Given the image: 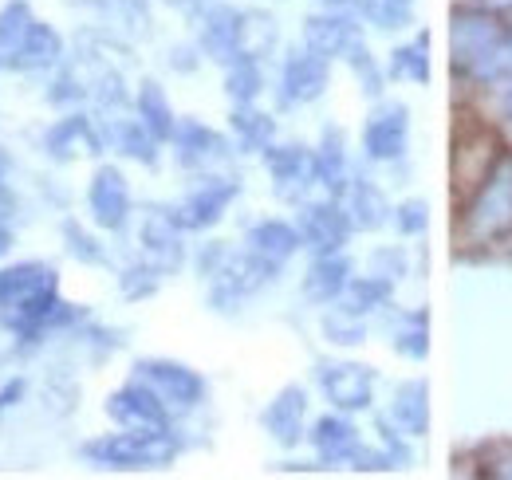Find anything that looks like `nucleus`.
Here are the masks:
<instances>
[{"label":"nucleus","instance_id":"obj_1","mask_svg":"<svg viewBox=\"0 0 512 480\" xmlns=\"http://www.w3.org/2000/svg\"><path fill=\"white\" fill-rule=\"evenodd\" d=\"M182 453V441L174 429H119L103 433L79 445V457L95 469H115V473H134V469H166Z\"/></svg>","mask_w":512,"mask_h":480},{"label":"nucleus","instance_id":"obj_2","mask_svg":"<svg viewBox=\"0 0 512 480\" xmlns=\"http://www.w3.org/2000/svg\"><path fill=\"white\" fill-rule=\"evenodd\" d=\"M512 229V154L497 158L489 166L485 181L477 185L469 213H465V233L473 240L505 237Z\"/></svg>","mask_w":512,"mask_h":480},{"label":"nucleus","instance_id":"obj_3","mask_svg":"<svg viewBox=\"0 0 512 480\" xmlns=\"http://www.w3.org/2000/svg\"><path fill=\"white\" fill-rule=\"evenodd\" d=\"M276 264L260 260L256 252H229V260L221 264V272L209 280V307L221 315H233L241 303H249L256 292H264L276 280Z\"/></svg>","mask_w":512,"mask_h":480},{"label":"nucleus","instance_id":"obj_4","mask_svg":"<svg viewBox=\"0 0 512 480\" xmlns=\"http://www.w3.org/2000/svg\"><path fill=\"white\" fill-rule=\"evenodd\" d=\"M130 378L146 382L174 414H190L205 402V378L178 359H138Z\"/></svg>","mask_w":512,"mask_h":480},{"label":"nucleus","instance_id":"obj_5","mask_svg":"<svg viewBox=\"0 0 512 480\" xmlns=\"http://www.w3.org/2000/svg\"><path fill=\"white\" fill-rule=\"evenodd\" d=\"M316 386L331 402V410H343V414H363L375 402V370L363 362L320 359L316 362Z\"/></svg>","mask_w":512,"mask_h":480},{"label":"nucleus","instance_id":"obj_6","mask_svg":"<svg viewBox=\"0 0 512 480\" xmlns=\"http://www.w3.org/2000/svg\"><path fill=\"white\" fill-rule=\"evenodd\" d=\"M170 146H174V162L186 174H217L221 166L233 162V150H237L221 130H213L201 119H178Z\"/></svg>","mask_w":512,"mask_h":480},{"label":"nucleus","instance_id":"obj_7","mask_svg":"<svg viewBox=\"0 0 512 480\" xmlns=\"http://www.w3.org/2000/svg\"><path fill=\"white\" fill-rule=\"evenodd\" d=\"M245 8L225 4V0H209L205 12L197 16V48L201 56L213 63H233L245 56Z\"/></svg>","mask_w":512,"mask_h":480},{"label":"nucleus","instance_id":"obj_8","mask_svg":"<svg viewBox=\"0 0 512 480\" xmlns=\"http://www.w3.org/2000/svg\"><path fill=\"white\" fill-rule=\"evenodd\" d=\"M241 197V178L229 174H201V181L174 205L178 221L186 233H205L213 225H221V217L229 213V205Z\"/></svg>","mask_w":512,"mask_h":480},{"label":"nucleus","instance_id":"obj_9","mask_svg":"<svg viewBox=\"0 0 512 480\" xmlns=\"http://www.w3.org/2000/svg\"><path fill=\"white\" fill-rule=\"evenodd\" d=\"M296 229L304 237V248L312 256H327V252H343L347 240L355 233L351 213L339 197H323V201H300L296 213Z\"/></svg>","mask_w":512,"mask_h":480},{"label":"nucleus","instance_id":"obj_10","mask_svg":"<svg viewBox=\"0 0 512 480\" xmlns=\"http://www.w3.org/2000/svg\"><path fill=\"white\" fill-rule=\"evenodd\" d=\"M44 154L60 166H71V162H83V158H99L107 150V138H103V126L99 119H91L87 111H67L64 119H56L44 138H40Z\"/></svg>","mask_w":512,"mask_h":480},{"label":"nucleus","instance_id":"obj_11","mask_svg":"<svg viewBox=\"0 0 512 480\" xmlns=\"http://www.w3.org/2000/svg\"><path fill=\"white\" fill-rule=\"evenodd\" d=\"M87 213L95 221V229L103 233H123L134 213V197H130V181L119 166L103 162L95 166V174L87 181Z\"/></svg>","mask_w":512,"mask_h":480},{"label":"nucleus","instance_id":"obj_12","mask_svg":"<svg viewBox=\"0 0 512 480\" xmlns=\"http://www.w3.org/2000/svg\"><path fill=\"white\" fill-rule=\"evenodd\" d=\"M327 87H331V60L327 56L312 52L308 44H300V48H292L284 56L280 87H276L284 107H308V103L327 95Z\"/></svg>","mask_w":512,"mask_h":480},{"label":"nucleus","instance_id":"obj_13","mask_svg":"<svg viewBox=\"0 0 512 480\" xmlns=\"http://www.w3.org/2000/svg\"><path fill=\"white\" fill-rule=\"evenodd\" d=\"M138 244H142V256L158 264L166 276H174L186 264V229L178 213L166 205H150L138 217Z\"/></svg>","mask_w":512,"mask_h":480},{"label":"nucleus","instance_id":"obj_14","mask_svg":"<svg viewBox=\"0 0 512 480\" xmlns=\"http://www.w3.org/2000/svg\"><path fill=\"white\" fill-rule=\"evenodd\" d=\"M509 28L485 12V8H457L453 12V24H449V52H453V71H469L473 63L481 60Z\"/></svg>","mask_w":512,"mask_h":480},{"label":"nucleus","instance_id":"obj_15","mask_svg":"<svg viewBox=\"0 0 512 480\" xmlns=\"http://www.w3.org/2000/svg\"><path fill=\"white\" fill-rule=\"evenodd\" d=\"M260 158L284 201H304V193L316 185V150L304 142H272Z\"/></svg>","mask_w":512,"mask_h":480},{"label":"nucleus","instance_id":"obj_16","mask_svg":"<svg viewBox=\"0 0 512 480\" xmlns=\"http://www.w3.org/2000/svg\"><path fill=\"white\" fill-rule=\"evenodd\" d=\"M103 410L119 429H170V421H174V410L138 378L119 386Z\"/></svg>","mask_w":512,"mask_h":480},{"label":"nucleus","instance_id":"obj_17","mask_svg":"<svg viewBox=\"0 0 512 480\" xmlns=\"http://www.w3.org/2000/svg\"><path fill=\"white\" fill-rule=\"evenodd\" d=\"M410 146V107L383 103L363 122V154L371 162H398Z\"/></svg>","mask_w":512,"mask_h":480},{"label":"nucleus","instance_id":"obj_18","mask_svg":"<svg viewBox=\"0 0 512 480\" xmlns=\"http://www.w3.org/2000/svg\"><path fill=\"white\" fill-rule=\"evenodd\" d=\"M260 425L280 449H296L308 437V390L296 382L276 390V398L260 414Z\"/></svg>","mask_w":512,"mask_h":480},{"label":"nucleus","instance_id":"obj_19","mask_svg":"<svg viewBox=\"0 0 512 480\" xmlns=\"http://www.w3.org/2000/svg\"><path fill=\"white\" fill-rule=\"evenodd\" d=\"M308 441H312V449H316V461H320L323 469H335V465H351V461H355V453H359V445H363V437H359V425L347 418L343 410H335V414H323V418L312 421V429H308Z\"/></svg>","mask_w":512,"mask_h":480},{"label":"nucleus","instance_id":"obj_20","mask_svg":"<svg viewBox=\"0 0 512 480\" xmlns=\"http://www.w3.org/2000/svg\"><path fill=\"white\" fill-rule=\"evenodd\" d=\"M99 126H103V138L107 146H115L123 158L138 162V166H158V138L150 134V126L134 115V107L127 111H115V115H99Z\"/></svg>","mask_w":512,"mask_h":480},{"label":"nucleus","instance_id":"obj_21","mask_svg":"<svg viewBox=\"0 0 512 480\" xmlns=\"http://www.w3.org/2000/svg\"><path fill=\"white\" fill-rule=\"evenodd\" d=\"M67 60V44L60 36L56 24L48 20H36L32 32L24 36V44L12 52V60L4 63V71H16V75H44V71H56Z\"/></svg>","mask_w":512,"mask_h":480},{"label":"nucleus","instance_id":"obj_22","mask_svg":"<svg viewBox=\"0 0 512 480\" xmlns=\"http://www.w3.org/2000/svg\"><path fill=\"white\" fill-rule=\"evenodd\" d=\"M355 40H363L355 12H327V8H316V12L304 20V44H308L312 52L327 56V60H343V52H347Z\"/></svg>","mask_w":512,"mask_h":480},{"label":"nucleus","instance_id":"obj_23","mask_svg":"<svg viewBox=\"0 0 512 480\" xmlns=\"http://www.w3.org/2000/svg\"><path fill=\"white\" fill-rule=\"evenodd\" d=\"M44 288H60V272L44 260H20L12 268H0V315H8Z\"/></svg>","mask_w":512,"mask_h":480},{"label":"nucleus","instance_id":"obj_24","mask_svg":"<svg viewBox=\"0 0 512 480\" xmlns=\"http://www.w3.org/2000/svg\"><path fill=\"white\" fill-rule=\"evenodd\" d=\"M351 280H355L351 260H347L343 252H327V256H316V260L308 264L300 292H304V300L316 303V307H331V303L347 292Z\"/></svg>","mask_w":512,"mask_h":480},{"label":"nucleus","instance_id":"obj_25","mask_svg":"<svg viewBox=\"0 0 512 480\" xmlns=\"http://www.w3.org/2000/svg\"><path fill=\"white\" fill-rule=\"evenodd\" d=\"M343 205L351 213V225L359 233H379L386 221L394 217V205L386 201L383 185L367 174H351V185L343 193Z\"/></svg>","mask_w":512,"mask_h":480},{"label":"nucleus","instance_id":"obj_26","mask_svg":"<svg viewBox=\"0 0 512 480\" xmlns=\"http://www.w3.org/2000/svg\"><path fill=\"white\" fill-rule=\"evenodd\" d=\"M245 248L256 252L260 260H268V264H276V268H284L300 248H304V237H300V229L292 225V221H280V217H264V221H256L249 225V233H245Z\"/></svg>","mask_w":512,"mask_h":480},{"label":"nucleus","instance_id":"obj_27","mask_svg":"<svg viewBox=\"0 0 512 480\" xmlns=\"http://www.w3.org/2000/svg\"><path fill=\"white\" fill-rule=\"evenodd\" d=\"M316 185H320L327 197H339L347 193L351 185V162H347V138L339 126H323L320 146H316Z\"/></svg>","mask_w":512,"mask_h":480},{"label":"nucleus","instance_id":"obj_28","mask_svg":"<svg viewBox=\"0 0 512 480\" xmlns=\"http://www.w3.org/2000/svg\"><path fill=\"white\" fill-rule=\"evenodd\" d=\"M406 437H426L430 433V386L422 378H406L394 386V398H390V414Z\"/></svg>","mask_w":512,"mask_h":480},{"label":"nucleus","instance_id":"obj_29","mask_svg":"<svg viewBox=\"0 0 512 480\" xmlns=\"http://www.w3.org/2000/svg\"><path fill=\"white\" fill-rule=\"evenodd\" d=\"M390 347L410 362H422L430 355V315L426 307H406L390 315Z\"/></svg>","mask_w":512,"mask_h":480},{"label":"nucleus","instance_id":"obj_30","mask_svg":"<svg viewBox=\"0 0 512 480\" xmlns=\"http://www.w3.org/2000/svg\"><path fill=\"white\" fill-rule=\"evenodd\" d=\"M229 130H233V146L241 154H264L276 142V119L268 111H260L256 103H241L229 115Z\"/></svg>","mask_w":512,"mask_h":480},{"label":"nucleus","instance_id":"obj_31","mask_svg":"<svg viewBox=\"0 0 512 480\" xmlns=\"http://www.w3.org/2000/svg\"><path fill=\"white\" fill-rule=\"evenodd\" d=\"M134 115L150 126V134L158 142H170L174 130H178V115H174L170 95H166V87L158 79H142L138 83V91H134Z\"/></svg>","mask_w":512,"mask_h":480},{"label":"nucleus","instance_id":"obj_32","mask_svg":"<svg viewBox=\"0 0 512 480\" xmlns=\"http://www.w3.org/2000/svg\"><path fill=\"white\" fill-rule=\"evenodd\" d=\"M390 296H394V284L383 280V276H375V272H367V276H355L347 284V292L335 300V307L347 311V315L371 319V315H379L386 303H390Z\"/></svg>","mask_w":512,"mask_h":480},{"label":"nucleus","instance_id":"obj_33","mask_svg":"<svg viewBox=\"0 0 512 480\" xmlns=\"http://www.w3.org/2000/svg\"><path fill=\"white\" fill-rule=\"evenodd\" d=\"M390 79H406V83H430V36L418 32L414 40L398 44L386 63Z\"/></svg>","mask_w":512,"mask_h":480},{"label":"nucleus","instance_id":"obj_34","mask_svg":"<svg viewBox=\"0 0 512 480\" xmlns=\"http://www.w3.org/2000/svg\"><path fill=\"white\" fill-rule=\"evenodd\" d=\"M32 24H36V12H32L28 0H4L0 4V71H4V63L12 60V52L24 44Z\"/></svg>","mask_w":512,"mask_h":480},{"label":"nucleus","instance_id":"obj_35","mask_svg":"<svg viewBox=\"0 0 512 480\" xmlns=\"http://www.w3.org/2000/svg\"><path fill=\"white\" fill-rule=\"evenodd\" d=\"M260 91H264V67L256 56H237L233 63H225V95L233 107L256 103Z\"/></svg>","mask_w":512,"mask_h":480},{"label":"nucleus","instance_id":"obj_36","mask_svg":"<svg viewBox=\"0 0 512 480\" xmlns=\"http://www.w3.org/2000/svg\"><path fill=\"white\" fill-rule=\"evenodd\" d=\"M162 280H166V272L158 268V264H150L146 256L142 260H130L119 268V292H123V300L138 303V300H150L158 288H162Z\"/></svg>","mask_w":512,"mask_h":480},{"label":"nucleus","instance_id":"obj_37","mask_svg":"<svg viewBox=\"0 0 512 480\" xmlns=\"http://www.w3.org/2000/svg\"><path fill=\"white\" fill-rule=\"evenodd\" d=\"M60 233H64L67 252H71L79 264H87V268H107V264H111L107 244L95 237V233H87V229H83L75 217H67L64 225H60Z\"/></svg>","mask_w":512,"mask_h":480},{"label":"nucleus","instance_id":"obj_38","mask_svg":"<svg viewBox=\"0 0 512 480\" xmlns=\"http://www.w3.org/2000/svg\"><path fill=\"white\" fill-rule=\"evenodd\" d=\"M414 4L418 0H359V12L379 32H402L406 24H414Z\"/></svg>","mask_w":512,"mask_h":480},{"label":"nucleus","instance_id":"obj_39","mask_svg":"<svg viewBox=\"0 0 512 480\" xmlns=\"http://www.w3.org/2000/svg\"><path fill=\"white\" fill-rule=\"evenodd\" d=\"M343 63H347V71L359 79V87L371 95V99H379L386 87V71L379 67V60L371 56V48L363 44V40H355L347 52H343Z\"/></svg>","mask_w":512,"mask_h":480},{"label":"nucleus","instance_id":"obj_40","mask_svg":"<svg viewBox=\"0 0 512 480\" xmlns=\"http://www.w3.org/2000/svg\"><path fill=\"white\" fill-rule=\"evenodd\" d=\"M323 335H327V343H335V347H359L363 339H367V319H359V315H347V311H339L335 303L323 311Z\"/></svg>","mask_w":512,"mask_h":480},{"label":"nucleus","instance_id":"obj_41","mask_svg":"<svg viewBox=\"0 0 512 480\" xmlns=\"http://www.w3.org/2000/svg\"><path fill=\"white\" fill-rule=\"evenodd\" d=\"M390 221H394L398 237H422V233L430 229V205H426V201H418V197H410V201H398Z\"/></svg>","mask_w":512,"mask_h":480},{"label":"nucleus","instance_id":"obj_42","mask_svg":"<svg viewBox=\"0 0 512 480\" xmlns=\"http://www.w3.org/2000/svg\"><path fill=\"white\" fill-rule=\"evenodd\" d=\"M371 272L390 280V284L406 280V276H410V256H406V248H402V244H383V248H375V252H371Z\"/></svg>","mask_w":512,"mask_h":480},{"label":"nucleus","instance_id":"obj_43","mask_svg":"<svg viewBox=\"0 0 512 480\" xmlns=\"http://www.w3.org/2000/svg\"><path fill=\"white\" fill-rule=\"evenodd\" d=\"M95 4H99V12H103L111 24H119V28H138V32H146V24H150L146 0H95Z\"/></svg>","mask_w":512,"mask_h":480},{"label":"nucleus","instance_id":"obj_44","mask_svg":"<svg viewBox=\"0 0 512 480\" xmlns=\"http://www.w3.org/2000/svg\"><path fill=\"white\" fill-rule=\"evenodd\" d=\"M229 244L225 240H209V244H201L197 248V256H193V268H197V276H205V280H213L217 272H221V264L229 260Z\"/></svg>","mask_w":512,"mask_h":480},{"label":"nucleus","instance_id":"obj_45","mask_svg":"<svg viewBox=\"0 0 512 480\" xmlns=\"http://www.w3.org/2000/svg\"><path fill=\"white\" fill-rule=\"evenodd\" d=\"M24 394H28V378H8V382H0V414L4 410H12V406H20L24 402Z\"/></svg>","mask_w":512,"mask_h":480},{"label":"nucleus","instance_id":"obj_46","mask_svg":"<svg viewBox=\"0 0 512 480\" xmlns=\"http://www.w3.org/2000/svg\"><path fill=\"white\" fill-rule=\"evenodd\" d=\"M8 154H4V146H0V221H8L12 213H16V193L8 189Z\"/></svg>","mask_w":512,"mask_h":480},{"label":"nucleus","instance_id":"obj_47","mask_svg":"<svg viewBox=\"0 0 512 480\" xmlns=\"http://www.w3.org/2000/svg\"><path fill=\"white\" fill-rule=\"evenodd\" d=\"M316 8H327V12H359V0H316Z\"/></svg>","mask_w":512,"mask_h":480},{"label":"nucleus","instance_id":"obj_48","mask_svg":"<svg viewBox=\"0 0 512 480\" xmlns=\"http://www.w3.org/2000/svg\"><path fill=\"white\" fill-rule=\"evenodd\" d=\"M12 244H16V233H12V225H8V221H0V260L12 252Z\"/></svg>","mask_w":512,"mask_h":480},{"label":"nucleus","instance_id":"obj_49","mask_svg":"<svg viewBox=\"0 0 512 480\" xmlns=\"http://www.w3.org/2000/svg\"><path fill=\"white\" fill-rule=\"evenodd\" d=\"M501 111H505V119H512V79H509V91H505V99H501Z\"/></svg>","mask_w":512,"mask_h":480},{"label":"nucleus","instance_id":"obj_50","mask_svg":"<svg viewBox=\"0 0 512 480\" xmlns=\"http://www.w3.org/2000/svg\"><path fill=\"white\" fill-rule=\"evenodd\" d=\"M489 4H497V8H509L512 0H489Z\"/></svg>","mask_w":512,"mask_h":480}]
</instances>
